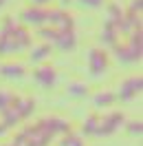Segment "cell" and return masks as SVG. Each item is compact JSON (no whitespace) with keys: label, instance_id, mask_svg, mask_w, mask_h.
<instances>
[{"label":"cell","instance_id":"6da1fadb","mask_svg":"<svg viewBox=\"0 0 143 146\" xmlns=\"http://www.w3.org/2000/svg\"><path fill=\"white\" fill-rule=\"evenodd\" d=\"M31 44V38H29L27 29L16 25L11 18H7L5 27L0 29V53L9 55V53H18L22 49H27Z\"/></svg>","mask_w":143,"mask_h":146},{"label":"cell","instance_id":"7a4b0ae2","mask_svg":"<svg viewBox=\"0 0 143 146\" xmlns=\"http://www.w3.org/2000/svg\"><path fill=\"white\" fill-rule=\"evenodd\" d=\"M115 51L121 62H139L141 60V29H136L130 36L128 44H115Z\"/></svg>","mask_w":143,"mask_h":146},{"label":"cell","instance_id":"3957f363","mask_svg":"<svg viewBox=\"0 0 143 146\" xmlns=\"http://www.w3.org/2000/svg\"><path fill=\"white\" fill-rule=\"evenodd\" d=\"M123 124V115L121 113H108V115H101L99 117V128H97V135H110V133H115L117 128Z\"/></svg>","mask_w":143,"mask_h":146},{"label":"cell","instance_id":"277c9868","mask_svg":"<svg viewBox=\"0 0 143 146\" xmlns=\"http://www.w3.org/2000/svg\"><path fill=\"white\" fill-rule=\"evenodd\" d=\"M88 66L92 75H101L108 69V53L104 49H92L88 53Z\"/></svg>","mask_w":143,"mask_h":146},{"label":"cell","instance_id":"5b68a950","mask_svg":"<svg viewBox=\"0 0 143 146\" xmlns=\"http://www.w3.org/2000/svg\"><path fill=\"white\" fill-rule=\"evenodd\" d=\"M143 86V80L141 75H132V78H128L123 84H121V89H119V100H132V98H136L139 95V91H141Z\"/></svg>","mask_w":143,"mask_h":146},{"label":"cell","instance_id":"8992f818","mask_svg":"<svg viewBox=\"0 0 143 146\" xmlns=\"http://www.w3.org/2000/svg\"><path fill=\"white\" fill-rule=\"evenodd\" d=\"M33 80H35L40 86H44V89H51V86H55V82H57V71H55L53 66H37L35 71H33Z\"/></svg>","mask_w":143,"mask_h":146},{"label":"cell","instance_id":"52a82bcc","mask_svg":"<svg viewBox=\"0 0 143 146\" xmlns=\"http://www.w3.org/2000/svg\"><path fill=\"white\" fill-rule=\"evenodd\" d=\"M46 16H49V9H44V7H29L22 11V20L27 25H44Z\"/></svg>","mask_w":143,"mask_h":146},{"label":"cell","instance_id":"ba28073f","mask_svg":"<svg viewBox=\"0 0 143 146\" xmlns=\"http://www.w3.org/2000/svg\"><path fill=\"white\" fill-rule=\"evenodd\" d=\"M53 44L57 46V49H64V51H71V49H75V44H77L75 31H73V29H60Z\"/></svg>","mask_w":143,"mask_h":146},{"label":"cell","instance_id":"9c48e42d","mask_svg":"<svg viewBox=\"0 0 143 146\" xmlns=\"http://www.w3.org/2000/svg\"><path fill=\"white\" fill-rule=\"evenodd\" d=\"M117 102V95L110 91H104L99 93V95H95V106H101V109H106V106H110V104H115Z\"/></svg>","mask_w":143,"mask_h":146},{"label":"cell","instance_id":"30bf717a","mask_svg":"<svg viewBox=\"0 0 143 146\" xmlns=\"http://www.w3.org/2000/svg\"><path fill=\"white\" fill-rule=\"evenodd\" d=\"M0 71L2 75H7V78H22L24 75V66H20V64H5V66H0Z\"/></svg>","mask_w":143,"mask_h":146},{"label":"cell","instance_id":"8fae6325","mask_svg":"<svg viewBox=\"0 0 143 146\" xmlns=\"http://www.w3.org/2000/svg\"><path fill=\"white\" fill-rule=\"evenodd\" d=\"M13 100H16V95H13L11 91H5V89H0V113H2V115H5V113L11 109Z\"/></svg>","mask_w":143,"mask_h":146},{"label":"cell","instance_id":"7c38bea8","mask_svg":"<svg viewBox=\"0 0 143 146\" xmlns=\"http://www.w3.org/2000/svg\"><path fill=\"white\" fill-rule=\"evenodd\" d=\"M49 53H51V44H42L37 49H31V62H42V60L49 58Z\"/></svg>","mask_w":143,"mask_h":146},{"label":"cell","instance_id":"4fadbf2b","mask_svg":"<svg viewBox=\"0 0 143 146\" xmlns=\"http://www.w3.org/2000/svg\"><path fill=\"white\" fill-rule=\"evenodd\" d=\"M97 128H99V115H90L84 122V133H88V135H97Z\"/></svg>","mask_w":143,"mask_h":146},{"label":"cell","instance_id":"5bb4252c","mask_svg":"<svg viewBox=\"0 0 143 146\" xmlns=\"http://www.w3.org/2000/svg\"><path fill=\"white\" fill-rule=\"evenodd\" d=\"M68 91H71V95H75V98H84V95L88 93V86L84 82H73L71 86H68Z\"/></svg>","mask_w":143,"mask_h":146},{"label":"cell","instance_id":"9a60e30c","mask_svg":"<svg viewBox=\"0 0 143 146\" xmlns=\"http://www.w3.org/2000/svg\"><path fill=\"white\" fill-rule=\"evenodd\" d=\"M81 7H88V9H97V7H104V0H77Z\"/></svg>","mask_w":143,"mask_h":146},{"label":"cell","instance_id":"2e32d148","mask_svg":"<svg viewBox=\"0 0 143 146\" xmlns=\"http://www.w3.org/2000/svg\"><path fill=\"white\" fill-rule=\"evenodd\" d=\"M128 126H130V133H132V135H141V122H130Z\"/></svg>","mask_w":143,"mask_h":146},{"label":"cell","instance_id":"e0dca14e","mask_svg":"<svg viewBox=\"0 0 143 146\" xmlns=\"http://www.w3.org/2000/svg\"><path fill=\"white\" fill-rule=\"evenodd\" d=\"M139 11H141V0H132V5H130V13H136L139 16Z\"/></svg>","mask_w":143,"mask_h":146},{"label":"cell","instance_id":"ac0fdd59","mask_svg":"<svg viewBox=\"0 0 143 146\" xmlns=\"http://www.w3.org/2000/svg\"><path fill=\"white\" fill-rule=\"evenodd\" d=\"M33 2V7H44V5H49L51 0H31Z\"/></svg>","mask_w":143,"mask_h":146},{"label":"cell","instance_id":"d6986e66","mask_svg":"<svg viewBox=\"0 0 143 146\" xmlns=\"http://www.w3.org/2000/svg\"><path fill=\"white\" fill-rule=\"evenodd\" d=\"M2 5H5V0H0V7H2Z\"/></svg>","mask_w":143,"mask_h":146}]
</instances>
